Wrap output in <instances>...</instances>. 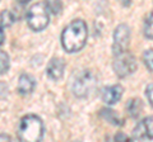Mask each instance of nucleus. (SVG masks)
<instances>
[{
	"mask_svg": "<svg viewBox=\"0 0 153 142\" xmlns=\"http://www.w3.org/2000/svg\"><path fill=\"white\" fill-rule=\"evenodd\" d=\"M88 28L82 19H75L65 27L61 33V45L69 53H74L83 48L87 43Z\"/></svg>",
	"mask_w": 153,
	"mask_h": 142,
	"instance_id": "1",
	"label": "nucleus"
},
{
	"mask_svg": "<svg viewBox=\"0 0 153 142\" xmlns=\"http://www.w3.org/2000/svg\"><path fill=\"white\" fill-rule=\"evenodd\" d=\"M18 137L21 141L38 142L44 137V123L35 114H28L22 118L18 127Z\"/></svg>",
	"mask_w": 153,
	"mask_h": 142,
	"instance_id": "2",
	"label": "nucleus"
},
{
	"mask_svg": "<svg viewBox=\"0 0 153 142\" xmlns=\"http://www.w3.org/2000/svg\"><path fill=\"white\" fill-rule=\"evenodd\" d=\"M49 8L44 3H37L32 5L27 12V23L32 31L40 32L49 26Z\"/></svg>",
	"mask_w": 153,
	"mask_h": 142,
	"instance_id": "3",
	"label": "nucleus"
},
{
	"mask_svg": "<svg viewBox=\"0 0 153 142\" xmlns=\"http://www.w3.org/2000/svg\"><path fill=\"white\" fill-rule=\"evenodd\" d=\"M137 67L138 65H137L135 57L126 51L123 52V53L116 55V57H115L114 70H115V74L119 78H126L129 75H131L137 70Z\"/></svg>",
	"mask_w": 153,
	"mask_h": 142,
	"instance_id": "4",
	"label": "nucleus"
},
{
	"mask_svg": "<svg viewBox=\"0 0 153 142\" xmlns=\"http://www.w3.org/2000/svg\"><path fill=\"white\" fill-rule=\"evenodd\" d=\"M129 42H130V28L126 24L117 26L114 32V42H112L114 55L116 56L119 53L125 52L129 46Z\"/></svg>",
	"mask_w": 153,
	"mask_h": 142,
	"instance_id": "5",
	"label": "nucleus"
},
{
	"mask_svg": "<svg viewBox=\"0 0 153 142\" xmlns=\"http://www.w3.org/2000/svg\"><path fill=\"white\" fill-rule=\"evenodd\" d=\"M93 85H94V79L92 76V74H91L89 71H83V72H80L78 76H76V79L74 80L73 93L76 97L84 98L89 94L91 89L93 88Z\"/></svg>",
	"mask_w": 153,
	"mask_h": 142,
	"instance_id": "6",
	"label": "nucleus"
},
{
	"mask_svg": "<svg viewBox=\"0 0 153 142\" xmlns=\"http://www.w3.org/2000/svg\"><path fill=\"white\" fill-rule=\"evenodd\" d=\"M133 140L138 141H146L153 140V116L144 118L135 126L133 131Z\"/></svg>",
	"mask_w": 153,
	"mask_h": 142,
	"instance_id": "7",
	"label": "nucleus"
},
{
	"mask_svg": "<svg viewBox=\"0 0 153 142\" xmlns=\"http://www.w3.org/2000/svg\"><path fill=\"white\" fill-rule=\"evenodd\" d=\"M123 93L124 89L121 85H111V86L106 88L102 91V100L108 105H112V104H116L121 99Z\"/></svg>",
	"mask_w": 153,
	"mask_h": 142,
	"instance_id": "8",
	"label": "nucleus"
},
{
	"mask_svg": "<svg viewBox=\"0 0 153 142\" xmlns=\"http://www.w3.org/2000/svg\"><path fill=\"white\" fill-rule=\"evenodd\" d=\"M64 69H65V62L63 59H52L49 65H47V75L52 80H60L64 75Z\"/></svg>",
	"mask_w": 153,
	"mask_h": 142,
	"instance_id": "9",
	"label": "nucleus"
},
{
	"mask_svg": "<svg viewBox=\"0 0 153 142\" xmlns=\"http://www.w3.org/2000/svg\"><path fill=\"white\" fill-rule=\"evenodd\" d=\"M35 86H36V81L31 75L23 74L19 76L18 86H17V90L19 94H22V95H28V94H31L33 91Z\"/></svg>",
	"mask_w": 153,
	"mask_h": 142,
	"instance_id": "10",
	"label": "nucleus"
},
{
	"mask_svg": "<svg viewBox=\"0 0 153 142\" xmlns=\"http://www.w3.org/2000/svg\"><path fill=\"white\" fill-rule=\"evenodd\" d=\"M126 109H128V113L129 116L131 118H138L140 116V113L143 112V103L140 99L138 98H133L129 100L128 105H126Z\"/></svg>",
	"mask_w": 153,
	"mask_h": 142,
	"instance_id": "11",
	"label": "nucleus"
},
{
	"mask_svg": "<svg viewBox=\"0 0 153 142\" xmlns=\"http://www.w3.org/2000/svg\"><path fill=\"white\" fill-rule=\"evenodd\" d=\"M101 117H103L106 121H108L110 123H112L115 126H121L123 121L121 118L116 114V112L112 109H102L101 111Z\"/></svg>",
	"mask_w": 153,
	"mask_h": 142,
	"instance_id": "12",
	"label": "nucleus"
},
{
	"mask_svg": "<svg viewBox=\"0 0 153 142\" xmlns=\"http://www.w3.org/2000/svg\"><path fill=\"white\" fill-rule=\"evenodd\" d=\"M16 22V17L10 10H3L1 14H0V24H1L3 28L10 27L13 26V23Z\"/></svg>",
	"mask_w": 153,
	"mask_h": 142,
	"instance_id": "13",
	"label": "nucleus"
},
{
	"mask_svg": "<svg viewBox=\"0 0 153 142\" xmlns=\"http://www.w3.org/2000/svg\"><path fill=\"white\" fill-rule=\"evenodd\" d=\"M144 36L148 40H153V12L147 17L144 22Z\"/></svg>",
	"mask_w": 153,
	"mask_h": 142,
	"instance_id": "14",
	"label": "nucleus"
},
{
	"mask_svg": "<svg viewBox=\"0 0 153 142\" xmlns=\"http://www.w3.org/2000/svg\"><path fill=\"white\" fill-rule=\"evenodd\" d=\"M9 66H10V62H9V56L4 51H0V75L5 74L7 71L9 70Z\"/></svg>",
	"mask_w": 153,
	"mask_h": 142,
	"instance_id": "15",
	"label": "nucleus"
},
{
	"mask_svg": "<svg viewBox=\"0 0 153 142\" xmlns=\"http://www.w3.org/2000/svg\"><path fill=\"white\" fill-rule=\"evenodd\" d=\"M46 5L54 14H59L63 8L61 0H46Z\"/></svg>",
	"mask_w": 153,
	"mask_h": 142,
	"instance_id": "16",
	"label": "nucleus"
},
{
	"mask_svg": "<svg viewBox=\"0 0 153 142\" xmlns=\"http://www.w3.org/2000/svg\"><path fill=\"white\" fill-rule=\"evenodd\" d=\"M143 60H144V64L147 66V69L149 71H153V48L144 52V55H143Z\"/></svg>",
	"mask_w": 153,
	"mask_h": 142,
	"instance_id": "17",
	"label": "nucleus"
},
{
	"mask_svg": "<svg viewBox=\"0 0 153 142\" xmlns=\"http://www.w3.org/2000/svg\"><path fill=\"white\" fill-rule=\"evenodd\" d=\"M146 95L148 98V102H149V104L153 107V84H149L146 89Z\"/></svg>",
	"mask_w": 153,
	"mask_h": 142,
	"instance_id": "18",
	"label": "nucleus"
},
{
	"mask_svg": "<svg viewBox=\"0 0 153 142\" xmlns=\"http://www.w3.org/2000/svg\"><path fill=\"white\" fill-rule=\"evenodd\" d=\"M115 140L116 141H128V137L125 135H123V133H117L116 136H115Z\"/></svg>",
	"mask_w": 153,
	"mask_h": 142,
	"instance_id": "19",
	"label": "nucleus"
},
{
	"mask_svg": "<svg viewBox=\"0 0 153 142\" xmlns=\"http://www.w3.org/2000/svg\"><path fill=\"white\" fill-rule=\"evenodd\" d=\"M3 42H4V32L1 29V27H0V46L3 45Z\"/></svg>",
	"mask_w": 153,
	"mask_h": 142,
	"instance_id": "20",
	"label": "nucleus"
},
{
	"mask_svg": "<svg viewBox=\"0 0 153 142\" xmlns=\"http://www.w3.org/2000/svg\"><path fill=\"white\" fill-rule=\"evenodd\" d=\"M1 140H7V141H10V137L7 136V135H0V141Z\"/></svg>",
	"mask_w": 153,
	"mask_h": 142,
	"instance_id": "21",
	"label": "nucleus"
},
{
	"mask_svg": "<svg viewBox=\"0 0 153 142\" xmlns=\"http://www.w3.org/2000/svg\"><path fill=\"white\" fill-rule=\"evenodd\" d=\"M18 3H21V4H26V3H28V1H31V0H17Z\"/></svg>",
	"mask_w": 153,
	"mask_h": 142,
	"instance_id": "22",
	"label": "nucleus"
},
{
	"mask_svg": "<svg viewBox=\"0 0 153 142\" xmlns=\"http://www.w3.org/2000/svg\"><path fill=\"white\" fill-rule=\"evenodd\" d=\"M121 1H123V4H124V5H129V4H130V3H129V1H126V0H121Z\"/></svg>",
	"mask_w": 153,
	"mask_h": 142,
	"instance_id": "23",
	"label": "nucleus"
}]
</instances>
